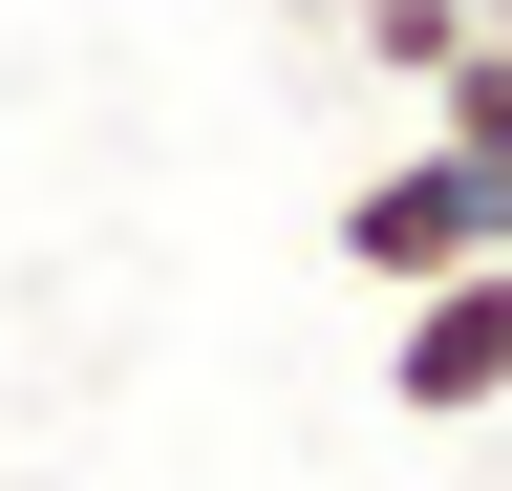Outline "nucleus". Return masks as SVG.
<instances>
[{
	"label": "nucleus",
	"instance_id": "f257e3e1",
	"mask_svg": "<svg viewBox=\"0 0 512 491\" xmlns=\"http://www.w3.org/2000/svg\"><path fill=\"white\" fill-rule=\"evenodd\" d=\"M320 257H342L363 299H427V278H470V257H512V171H470V150H384L342 214H320Z\"/></svg>",
	"mask_w": 512,
	"mask_h": 491
},
{
	"label": "nucleus",
	"instance_id": "f03ea898",
	"mask_svg": "<svg viewBox=\"0 0 512 491\" xmlns=\"http://www.w3.org/2000/svg\"><path fill=\"white\" fill-rule=\"evenodd\" d=\"M384 406H406V427H491V406H512V257L384 299Z\"/></svg>",
	"mask_w": 512,
	"mask_h": 491
},
{
	"label": "nucleus",
	"instance_id": "7ed1b4c3",
	"mask_svg": "<svg viewBox=\"0 0 512 491\" xmlns=\"http://www.w3.org/2000/svg\"><path fill=\"white\" fill-rule=\"evenodd\" d=\"M427 150H470V171H512V22H470L427 65Z\"/></svg>",
	"mask_w": 512,
	"mask_h": 491
},
{
	"label": "nucleus",
	"instance_id": "20e7f679",
	"mask_svg": "<svg viewBox=\"0 0 512 491\" xmlns=\"http://www.w3.org/2000/svg\"><path fill=\"white\" fill-rule=\"evenodd\" d=\"M342 43H363V65H384V86H427V65H448V43H470V0H342Z\"/></svg>",
	"mask_w": 512,
	"mask_h": 491
}]
</instances>
